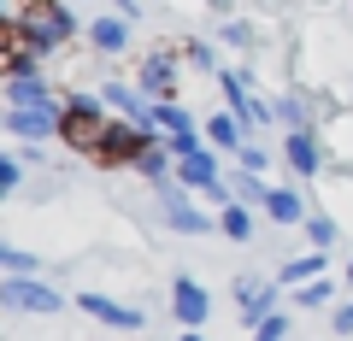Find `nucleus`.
<instances>
[{
  "instance_id": "obj_1",
  "label": "nucleus",
  "mask_w": 353,
  "mask_h": 341,
  "mask_svg": "<svg viewBox=\"0 0 353 341\" xmlns=\"http://www.w3.org/2000/svg\"><path fill=\"white\" fill-rule=\"evenodd\" d=\"M106 118H112V106H106L101 89H71V94H65V130H59V141L71 153H83V159H94Z\"/></svg>"
},
{
  "instance_id": "obj_2",
  "label": "nucleus",
  "mask_w": 353,
  "mask_h": 341,
  "mask_svg": "<svg viewBox=\"0 0 353 341\" xmlns=\"http://www.w3.org/2000/svg\"><path fill=\"white\" fill-rule=\"evenodd\" d=\"M218 94H224V112H236L248 130L277 124V101H259V94H253V71L248 65H224V71H218Z\"/></svg>"
},
{
  "instance_id": "obj_3",
  "label": "nucleus",
  "mask_w": 353,
  "mask_h": 341,
  "mask_svg": "<svg viewBox=\"0 0 353 341\" xmlns=\"http://www.w3.org/2000/svg\"><path fill=\"white\" fill-rule=\"evenodd\" d=\"M153 200H159L165 229H176V236H212V229H218V212H206V206L194 200L183 183H165V189H153Z\"/></svg>"
},
{
  "instance_id": "obj_4",
  "label": "nucleus",
  "mask_w": 353,
  "mask_h": 341,
  "mask_svg": "<svg viewBox=\"0 0 353 341\" xmlns=\"http://www.w3.org/2000/svg\"><path fill=\"white\" fill-rule=\"evenodd\" d=\"M0 306L24 312V318H53V312H65V294L48 277H0Z\"/></svg>"
},
{
  "instance_id": "obj_5",
  "label": "nucleus",
  "mask_w": 353,
  "mask_h": 341,
  "mask_svg": "<svg viewBox=\"0 0 353 341\" xmlns=\"http://www.w3.org/2000/svg\"><path fill=\"white\" fill-rule=\"evenodd\" d=\"M0 130H6L12 141H30V147H48V141H59V130H65V106H48V112H18V106H6Z\"/></svg>"
},
{
  "instance_id": "obj_6",
  "label": "nucleus",
  "mask_w": 353,
  "mask_h": 341,
  "mask_svg": "<svg viewBox=\"0 0 353 341\" xmlns=\"http://www.w3.org/2000/svg\"><path fill=\"white\" fill-rule=\"evenodd\" d=\"M176 59H183V53H171V48L141 53V65H136V76H130V83H136L148 101H159V106L176 101Z\"/></svg>"
},
{
  "instance_id": "obj_7",
  "label": "nucleus",
  "mask_w": 353,
  "mask_h": 341,
  "mask_svg": "<svg viewBox=\"0 0 353 341\" xmlns=\"http://www.w3.org/2000/svg\"><path fill=\"white\" fill-rule=\"evenodd\" d=\"M283 289L277 282H259V277H236V324L241 329H259L265 318H277Z\"/></svg>"
},
{
  "instance_id": "obj_8",
  "label": "nucleus",
  "mask_w": 353,
  "mask_h": 341,
  "mask_svg": "<svg viewBox=\"0 0 353 341\" xmlns=\"http://www.w3.org/2000/svg\"><path fill=\"white\" fill-rule=\"evenodd\" d=\"M77 312H88L94 324H106V329H124V335H141V329H148V312H136V306L112 300V294H94V289L77 294Z\"/></svg>"
},
{
  "instance_id": "obj_9",
  "label": "nucleus",
  "mask_w": 353,
  "mask_h": 341,
  "mask_svg": "<svg viewBox=\"0 0 353 341\" xmlns=\"http://www.w3.org/2000/svg\"><path fill=\"white\" fill-rule=\"evenodd\" d=\"M283 165H289V171H294L301 183L324 177V165H330L324 136H318V130H294V136H283Z\"/></svg>"
},
{
  "instance_id": "obj_10",
  "label": "nucleus",
  "mask_w": 353,
  "mask_h": 341,
  "mask_svg": "<svg viewBox=\"0 0 353 341\" xmlns=\"http://www.w3.org/2000/svg\"><path fill=\"white\" fill-rule=\"evenodd\" d=\"M6 106L18 112H48V106H65V94L53 89V76H6Z\"/></svg>"
},
{
  "instance_id": "obj_11",
  "label": "nucleus",
  "mask_w": 353,
  "mask_h": 341,
  "mask_svg": "<svg viewBox=\"0 0 353 341\" xmlns=\"http://www.w3.org/2000/svg\"><path fill=\"white\" fill-rule=\"evenodd\" d=\"M171 318H176L183 329H201L206 318H212V294H206V282L176 277V282H171Z\"/></svg>"
},
{
  "instance_id": "obj_12",
  "label": "nucleus",
  "mask_w": 353,
  "mask_h": 341,
  "mask_svg": "<svg viewBox=\"0 0 353 341\" xmlns=\"http://www.w3.org/2000/svg\"><path fill=\"white\" fill-rule=\"evenodd\" d=\"M176 183H183L189 194H201V200H206V194L224 183V177H218V153H212V147H201V153H189V159H176Z\"/></svg>"
},
{
  "instance_id": "obj_13",
  "label": "nucleus",
  "mask_w": 353,
  "mask_h": 341,
  "mask_svg": "<svg viewBox=\"0 0 353 341\" xmlns=\"http://www.w3.org/2000/svg\"><path fill=\"white\" fill-rule=\"evenodd\" d=\"M201 124H206V147H212V153H230V159H236V153L248 147V136H253L236 112H212V118H201Z\"/></svg>"
},
{
  "instance_id": "obj_14",
  "label": "nucleus",
  "mask_w": 353,
  "mask_h": 341,
  "mask_svg": "<svg viewBox=\"0 0 353 341\" xmlns=\"http://www.w3.org/2000/svg\"><path fill=\"white\" fill-rule=\"evenodd\" d=\"M130 30H136V24H130V18H94V24H88V48H94V53H106V59H118V53H130Z\"/></svg>"
},
{
  "instance_id": "obj_15",
  "label": "nucleus",
  "mask_w": 353,
  "mask_h": 341,
  "mask_svg": "<svg viewBox=\"0 0 353 341\" xmlns=\"http://www.w3.org/2000/svg\"><path fill=\"white\" fill-rule=\"evenodd\" d=\"M318 277H330V253H301V259H283V271H277V289H306V282H318Z\"/></svg>"
},
{
  "instance_id": "obj_16",
  "label": "nucleus",
  "mask_w": 353,
  "mask_h": 341,
  "mask_svg": "<svg viewBox=\"0 0 353 341\" xmlns=\"http://www.w3.org/2000/svg\"><path fill=\"white\" fill-rule=\"evenodd\" d=\"M265 218H271L277 229H289V224H306L312 212H306V194H301V189H283V183H277L271 200H265Z\"/></svg>"
},
{
  "instance_id": "obj_17",
  "label": "nucleus",
  "mask_w": 353,
  "mask_h": 341,
  "mask_svg": "<svg viewBox=\"0 0 353 341\" xmlns=\"http://www.w3.org/2000/svg\"><path fill=\"white\" fill-rule=\"evenodd\" d=\"M277 124H283V136H294V130H318V112H312V101H306L301 89H283L277 94Z\"/></svg>"
},
{
  "instance_id": "obj_18",
  "label": "nucleus",
  "mask_w": 353,
  "mask_h": 341,
  "mask_svg": "<svg viewBox=\"0 0 353 341\" xmlns=\"http://www.w3.org/2000/svg\"><path fill=\"white\" fill-rule=\"evenodd\" d=\"M218 236H224V241H236V247H248V241H253V206L230 200L224 212H218Z\"/></svg>"
},
{
  "instance_id": "obj_19",
  "label": "nucleus",
  "mask_w": 353,
  "mask_h": 341,
  "mask_svg": "<svg viewBox=\"0 0 353 341\" xmlns=\"http://www.w3.org/2000/svg\"><path fill=\"white\" fill-rule=\"evenodd\" d=\"M0 271H6V277H41L48 259H36V253H24V247H0Z\"/></svg>"
},
{
  "instance_id": "obj_20",
  "label": "nucleus",
  "mask_w": 353,
  "mask_h": 341,
  "mask_svg": "<svg viewBox=\"0 0 353 341\" xmlns=\"http://www.w3.org/2000/svg\"><path fill=\"white\" fill-rule=\"evenodd\" d=\"M294 306H306V312L330 306V312H336V282H330V277H318V282H306V289H294Z\"/></svg>"
},
{
  "instance_id": "obj_21",
  "label": "nucleus",
  "mask_w": 353,
  "mask_h": 341,
  "mask_svg": "<svg viewBox=\"0 0 353 341\" xmlns=\"http://www.w3.org/2000/svg\"><path fill=\"white\" fill-rule=\"evenodd\" d=\"M36 71H41V59L18 36H6V76H36Z\"/></svg>"
},
{
  "instance_id": "obj_22",
  "label": "nucleus",
  "mask_w": 353,
  "mask_h": 341,
  "mask_svg": "<svg viewBox=\"0 0 353 341\" xmlns=\"http://www.w3.org/2000/svg\"><path fill=\"white\" fill-rule=\"evenodd\" d=\"M218 41H224L230 53H248L259 36H253V24H248V18H224V24H218Z\"/></svg>"
},
{
  "instance_id": "obj_23",
  "label": "nucleus",
  "mask_w": 353,
  "mask_h": 341,
  "mask_svg": "<svg viewBox=\"0 0 353 341\" xmlns=\"http://www.w3.org/2000/svg\"><path fill=\"white\" fill-rule=\"evenodd\" d=\"M306 236H312V247H318V253H330V247L341 241V224H336L330 212H312V218H306Z\"/></svg>"
},
{
  "instance_id": "obj_24",
  "label": "nucleus",
  "mask_w": 353,
  "mask_h": 341,
  "mask_svg": "<svg viewBox=\"0 0 353 341\" xmlns=\"http://www.w3.org/2000/svg\"><path fill=\"white\" fill-rule=\"evenodd\" d=\"M183 59H189V65H201V71H224V65H218V48H212V41H201V36H189V41H183Z\"/></svg>"
},
{
  "instance_id": "obj_25",
  "label": "nucleus",
  "mask_w": 353,
  "mask_h": 341,
  "mask_svg": "<svg viewBox=\"0 0 353 341\" xmlns=\"http://www.w3.org/2000/svg\"><path fill=\"white\" fill-rule=\"evenodd\" d=\"M24 171H30V165L18 159V153H0V194H18V189H24Z\"/></svg>"
},
{
  "instance_id": "obj_26",
  "label": "nucleus",
  "mask_w": 353,
  "mask_h": 341,
  "mask_svg": "<svg viewBox=\"0 0 353 341\" xmlns=\"http://www.w3.org/2000/svg\"><path fill=\"white\" fill-rule=\"evenodd\" d=\"M236 165H241V171H253V177H265V171H271V153H265L259 141H248V147L236 153Z\"/></svg>"
},
{
  "instance_id": "obj_27",
  "label": "nucleus",
  "mask_w": 353,
  "mask_h": 341,
  "mask_svg": "<svg viewBox=\"0 0 353 341\" xmlns=\"http://www.w3.org/2000/svg\"><path fill=\"white\" fill-rule=\"evenodd\" d=\"M253 341H289V312H277V318H265V324L253 329Z\"/></svg>"
},
{
  "instance_id": "obj_28",
  "label": "nucleus",
  "mask_w": 353,
  "mask_h": 341,
  "mask_svg": "<svg viewBox=\"0 0 353 341\" xmlns=\"http://www.w3.org/2000/svg\"><path fill=\"white\" fill-rule=\"evenodd\" d=\"M330 329H336V335H353V300H347V306H336V312H330Z\"/></svg>"
},
{
  "instance_id": "obj_29",
  "label": "nucleus",
  "mask_w": 353,
  "mask_h": 341,
  "mask_svg": "<svg viewBox=\"0 0 353 341\" xmlns=\"http://www.w3.org/2000/svg\"><path fill=\"white\" fill-rule=\"evenodd\" d=\"M118 18H130V24H136V18H141V0H118Z\"/></svg>"
},
{
  "instance_id": "obj_30",
  "label": "nucleus",
  "mask_w": 353,
  "mask_h": 341,
  "mask_svg": "<svg viewBox=\"0 0 353 341\" xmlns=\"http://www.w3.org/2000/svg\"><path fill=\"white\" fill-rule=\"evenodd\" d=\"M176 341H206V335H201V329H183V335H176Z\"/></svg>"
},
{
  "instance_id": "obj_31",
  "label": "nucleus",
  "mask_w": 353,
  "mask_h": 341,
  "mask_svg": "<svg viewBox=\"0 0 353 341\" xmlns=\"http://www.w3.org/2000/svg\"><path fill=\"white\" fill-rule=\"evenodd\" d=\"M347 282H353V259H347Z\"/></svg>"
},
{
  "instance_id": "obj_32",
  "label": "nucleus",
  "mask_w": 353,
  "mask_h": 341,
  "mask_svg": "<svg viewBox=\"0 0 353 341\" xmlns=\"http://www.w3.org/2000/svg\"><path fill=\"white\" fill-rule=\"evenodd\" d=\"M65 6H77V0H65Z\"/></svg>"
}]
</instances>
